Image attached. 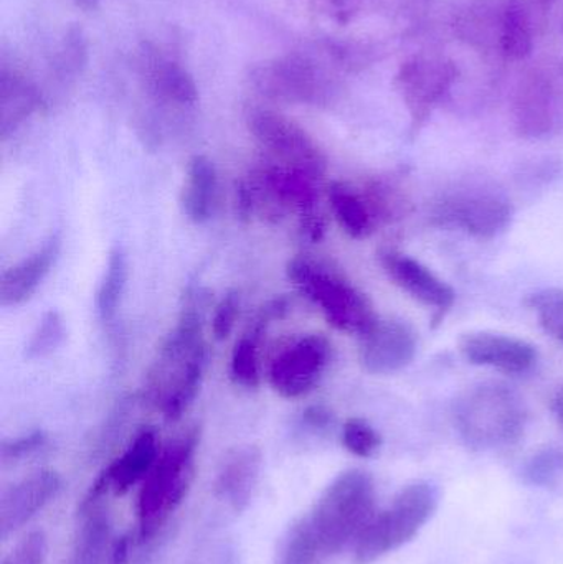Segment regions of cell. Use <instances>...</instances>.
<instances>
[{
    "label": "cell",
    "mask_w": 563,
    "mask_h": 564,
    "mask_svg": "<svg viewBox=\"0 0 563 564\" xmlns=\"http://www.w3.org/2000/svg\"><path fill=\"white\" fill-rule=\"evenodd\" d=\"M62 490V477L40 469L3 490L0 497V539L7 540L42 512Z\"/></svg>",
    "instance_id": "obj_12"
},
{
    "label": "cell",
    "mask_w": 563,
    "mask_h": 564,
    "mask_svg": "<svg viewBox=\"0 0 563 564\" xmlns=\"http://www.w3.org/2000/svg\"><path fill=\"white\" fill-rule=\"evenodd\" d=\"M327 560L306 519L301 517L284 535L274 564H326Z\"/></svg>",
    "instance_id": "obj_23"
},
{
    "label": "cell",
    "mask_w": 563,
    "mask_h": 564,
    "mask_svg": "<svg viewBox=\"0 0 563 564\" xmlns=\"http://www.w3.org/2000/svg\"><path fill=\"white\" fill-rule=\"evenodd\" d=\"M331 351V341L323 334L293 338L271 358L268 367L271 388L284 400L307 397L326 373Z\"/></svg>",
    "instance_id": "obj_9"
},
{
    "label": "cell",
    "mask_w": 563,
    "mask_h": 564,
    "mask_svg": "<svg viewBox=\"0 0 563 564\" xmlns=\"http://www.w3.org/2000/svg\"><path fill=\"white\" fill-rule=\"evenodd\" d=\"M208 365L201 305L192 299L159 348L145 380V397L169 423L181 420L194 404Z\"/></svg>",
    "instance_id": "obj_1"
},
{
    "label": "cell",
    "mask_w": 563,
    "mask_h": 564,
    "mask_svg": "<svg viewBox=\"0 0 563 564\" xmlns=\"http://www.w3.org/2000/svg\"><path fill=\"white\" fill-rule=\"evenodd\" d=\"M382 267L387 276L393 284L412 295L415 301L422 302L426 307H433L440 314L450 311L455 304L456 292L448 282L436 276L430 268L407 254L389 253L382 254Z\"/></svg>",
    "instance_id": "obj_14"
},
{
    "label": "cell",
    "mask_w": 563,
    "mask_h": 564,
    "mask_svg": "<svg viewBox=\"0 0 563 564\" xmlns=\"http://www.w3.org/2000/svg\"><path fill=\"white\" fill-rule=\"evenodd\" d=\"M62 250L58 235H52L39 250L3 271L0 278V305L19 307L33 297L55 267Z\"/></svg>",
    "instance_id": "obj_15"
},
{
    "label": "cell",
    "mask_w": 563,
    "mask_h": 564,
    "mask_svg": "<svg viewBox=\"0 0 563 564\" xmlns=\"http://www.w3.org/2000/svg\"><path fill=\"white\" fill-rule=\"evenodd\" d=\"M201 444L197 427L162 447L151 473L142 480L138 497V533L142 542H155L181 509L195 479V457Z\"/></svg>",
    "instance_id": "obj_2"
},
{
    "label": "cell",
    "mask_w": 563,
    "mask_h": 564,
    "mask_svg": "<svg viewBox=\"0 0 563 564\" xmlns=\"http://www.w3.org/2000/svg\"><path fill=\"white\" fill-rule=\"evenodd\" d=\"M376 509L372 477L360 469L339 474L307 513V525L327 558L356 543Z\"/></svg>",
    "instance_id": "obj_4"
},
{
    "label": "cell",
    "mask_w": 563,
    "mask_h": 564,
    "mask_svg": "<svg viewBox=\"0 0 563 564\" xmlns=\"http://www.w3.org/2000/svg\"><path fill=\"white\" fill-rule=\"evenodd\" d=\"M286 274L294 288L320 307L327 324L336 330L360 337L379 318L369 297L323 261L310 257L293 258L288 263Z\"/></svg>",
    "instance_id": "obj_5"
},
{
    "label": "cell",
    "mask_w": 563,
    "mask_h": 564,
    "mask_svg": "<svg viewBox=\"0 0 563 564\" xmlns=\"http://www.w3.org/2000/svg\"><path fill=\"white\" fill-rule=\"evenodd\" d=\"M304 421L314 430H327L333 423V414L323 406H311L304 413Z\"/></svg>",
    "instance_id": "obj_33"
},
{
    "label": "cell",
    "mask_w": 563,
    "mask_h": 564,
    "mask_svg": "<svg viewBox=\"0 0 563 564\" xmlns=\"http://www.w3.org/2000/svg\"><path fill=\"white\" fill-rule=\"evenodd\" d=\"M453 414L459 436L475 451L512 446L528 424V411L518 391L496 381L468 388L456 401Z\"/></svg>",
    "instance_id": "obj_3"
},
{
    "label": "cell",
    "mask_w": 563,
    "mask_h": 564,
    "mask_svg": "<svg viewBox=\"0 0 563 564\" xmlns=\"http://www.w3.org/2000/svg\"><path fill=\"white\" fill-rule=\"evenodd\" d=\"M46 434L43 431H32V433L23 434V436L15 437V440H6L0 444V460L3 466L7 464H15L22 460L23 457L32 456L36 451L45 446Z\"/></svg>",
    "instance_id": "obj_30"
},
{
    "label": "cell",
    "mask_w": 563,
    "mask_h": 564,
    "mask_svg": "<svg viewBox=\"0 0 563 564\" xmlns=\"http://www.w3.org/2000/svg\"><path fill=\"white\" fill-rule=\"evenodd\" d=\"M46 539L42 532H32L6 556L2 564H45Z\"/></svg>",
    "instance_id": "obj_31"
},
{
    "label": "cell",
    "mask_w": 563,
    "mask_h": 564,
    "mask_svg": "<svg viewBox=\"0 0 563 564\" xmlns=\"http://www.w3.org/2000/svg\"><path fill=\"white\" fill-rule=\"evenodd\" d=\"M459 350L469 364L495 368L506 375L528 373L538 364L534 345L495 332L466 334L459 340Z\"/></svg>",
    "instance_id": "obj_13"
},
{
    "label": "cell",
    "mask_w": 563,
    "mask_h": 564,
    "mask_svg": "<svg viewBox=\"0 0 563 564\" xmlns=\"http://www.w3.org/2000/svg\"><path fill=\"white\" fill-rule=\"evenodd\" d=\"M250 129L278 164L321 178L326 174V158L304 129L284 116L271 111L255 112Z\"/></svg>",
    "instance_id": "obj_10"
},
{
    "label": "cell",
    "mask_w": 563,
    "mask_h": 564,
    "mask_svg": "<svg viewBox=\"0 0 563 564\" xmlns=\"http://www.w3.org/2000/svg\"><path fill=\"white\" fill-rule=\"evenodd\" d=\"M524 477L534 486L557 484L563 477V451L548 447L535 453L526 464Z\"/></svg>",
    "instance_id": "obj_27"
},
{
    "label": "cell",
    "mask_w": 563,
    "mask_h": 564,
    "mask_svg": "<svg viewBox=\"0 0 563 564\" xmlns=\"http://www.w3.org/2000/svg\"><path fill=\"white\" fill-rule=\"evenodd\" d=\"M317 181L320 178L306 172L278 162L257 169L250 177L245 178L253 198L255 215L270 221H280L291 212L300 220L317 214Z\"/></svg>",
    "instance_id": "obj_8"
},
{
    "label": "cell",
    "mask_w": 563,
    "mask_h": 564,
    "mask_svg": "<svg viewBox=\"0 0 563 564\" xmlns=\"http://www.w3.org/2000/svg\"><path fill=\"white\" fill-rule=\"evenodd\" d=\"M343 444L357 457H372L382 446V437L372 424L362 417H350L343 426Z\"/></svg>",
    "instance_id": "obj_26"
},
{
    "label": "cell",
    "mask_w": 563,
    "mask_h": 564,
    "mask_svg": "<svg viewBox=\"0 0 563 564\" xmlns=\"http://www.w3.org/2000/svg\"><path fill=\"white\" fill-rule=\"evenodd\" d=\"M65 338V325L62 315L56 311H48L33 330L25 348V357L30 360L48 357L53 351L58 350Z\"/></svg>",
    "instance_id": "obj_24"
},
{
    "label": "cell",
    "mask_w": 563,
    "mask_h": 564,
    "mask_svg": "<svg viewBox=\"0 0 563 564\" xmlns=\"http://www.w3.org/2000/svg\"><path fill=\"white\" fill-rule=\"evenodd\" d=\"M526 305L538 312L542 327L563 344V291L544 289L526 299Z\"/></svg>",
    "instance_id": "obj_25"
},
{
    "label": "cell",
    "mask_w": 563,
    "mask_h": 564,
    "mask_svg": "<svg viewBox=\"0 0 563 564\" xmlns=\"http://www.w3.org/2000/svg\"><path fill=\"white\" fill-rule=\"evenodd\" d=\"M359 340L360 365L372 375H392L409 367L419 345L413 328L393 318H377Z\"/></svg>",
    "instance_id": "obj_11"
},
{
    "label": "cell",
    "mask_w": 563,
    "mask_h": 564,
    "mask_svg": "<svg viewBox=\"0 0 563 564\" xmlns=\"http://www.w3.org/2000/svg\"><path fill=\"white\" fill-rule=\"evenodd\" d=\"M159 89L162 95L178 105H192L197 101V88H195L194 79L174 66L162 72L161 78H159Z\"/></svg>",
    "instance_id": "obj_28"
},
{
    "label": "cell",
    "mask_w": 563,
    "mask_h": 564,
    "mask_svg": "<svg viewBox=\"0 0 563 564\" xmlns=\"http://www.w3.org/2000/svg\"><path fill=\"white\" fill-rule=\"evenodd\" d=\"M506 42H508L509 52L518 56H522L531 50V36H529L528 29H526V23L522 22L521 15L512 13V15L509 17Z\"/></svg>",
    "instance_id": "obj_32"
},
{
    "label": "cell",
    "mask_w": 563,
    "mask_h": 564,
    "mask_svg": "<svg viewBox=\"0 0 563 564\" xmlns=\"http://www.w3.org/2000/svg\"><path fill=\"white\" fill-rule=\"evenodd\" d=\"M161 451L158 430L152 426L142 427L124 453L102 469L111 486V494L124 496L132 487L142 484L159 459Z\"/></svg>",
    "instance_id": "obj_17"
},
{
    "label": "cell",
    "mask_w": 563,
    "mask_h": 564,
    "mask_svg": "<svg viewBox=\"0 0 563 564\" xmlns=\"http://www.w3.org/2000/svg\"><path fill=\"white\" fill-rule=\"evenodd\" d=\"M218 202V174L214 162L205 155H194L185 171L181 205L185 217L204 225L214 217Z\"/></svg>",
    "instance_id": "obj_18"
},
{
    "label": "cell",
    "mask_w": 563,
    "mask_h": 564,
    "mask_svg": "<svg viewBox=\"0 0 563 564\" xmlns=\"http://www.w3.org/2000/svg\"><path fill=\"white\" fill-rule=\"evenodd\" d=\"M261 473V453L248 446L234 451L221 464L215 480V496L235 513L245 512L253 499Z\"/></svg>",
    "instance_id": "obj_16"
},
{
    "label": "cell",
    "mask_w": 563,
    "mask_h": 564,
    "mask_svg": "<svg viewBox=\"0 0 563 564\" xmlns=\"http://www.w3.org/2000/svg\"><path fill=\"white\" fill-rule=\"evenodd\" d=\"M240 294L237 291L227 292L218 302L212 317V334L215 340L224 341L230 337L240 315Z\"/></svg>",
    "instance_id": "obj_29"
},
{
    "label": "cell",
    "mask_w": 563,
    "mask_h": 564,
    "mask_svg": "<svg viewBox=\"0 0 563 564\" xmlns=\"http://www.w3.org/2000/svg\"><path fill=\"white\" fill-rule=\"evenodd\" d=\"M128 278V254H126L124 248L116 245L109 251L108 263H106L105 273L99 282L98 292H96V308H98L99 318L102 322L115 321L116 314L121 307L122 297H124Z\"/></svg>",
    "instance_id": "obj_22"
},
{
    "label": "cell",
    "mask_w": 563,
    "mask_h": 564,
    "mask_svg": "<svg viewBox=\"0 0 563 564\" xmlns=\"http://www.w3.org/2000/svg\"><path fill=\"white\" fill-rule=\"evenodd\" d=\"M277 317H280V314L274 311V305L268 304L258 315L257 321L250 325L247 334L241 335L240 340L235 344L230 360V377L235 384H240V387L248 388V390L260 387L261 335H263L267 325Z\"/></svg>",
    "instance_id": "obj_21"
},
{
    "label": "cell",
    "mask_w": 563,
    "mask_h": 564,
    "mask_svg": "<svg viewBox=\"0 0 563 564\" xmlns=\"http://www.w3.org/2000/svg\"><path fill=\"white\" fill-rule=\"evenodd\" d=\"M512 217L511 200L492 185L479 182L450 188L433 202L430 210L436 227L459 230L478 240H492L505 234Z\"/></svg>",
    "instance_id": "obj_7"
},
{
    "label": "cell",
    "mask_w": 563,
    "mask_h": 564,
    "mask_svg": "<svg viewBox=\"0 0 563 564\" xmlns=\"http://www.w3.org/2000/svg\"><path fill=\"white\" fill-rule=\"evenodd\" d=\"M99 0H76V6L83 10H91L98 6Z\"/></svg>",
    "instance_id": "obj_35"
},
{
    "label": "cell",
    "mask_w": 563,
    "mask_h": 564,
    "mask_svg": "<svg viewBox=\"0 0 563 564\" xmlns=\"http://www.w3.org/2000/svg\"><path fill=\"white\" fill-rule=\"evenodd\" d=\"M327 200L337 224L354 240L369 238L380 227L364 188L354 187L347 182H331Z\"/></svg>",
    "instance_id": "obj_19"
},
{
    "label": "cell",
    "mask_w": 563,
    "mask_h": 564,
    "mask_svg": "<svg viewBox=\"0 0 563 564\" xmlns=\"http://www.w3.org/2000/svg\"><path fill=\"white\" fill-rule=\"evenodd\" d=\"M551 410L554 416L557 417L559 423L563 426V384L555 391L551 401Z\"/></svg>",
    "instance_id": "obj_34"
},
{
    "label": "cell",
    "mask_w": 563,
    "mask_h": 564,
    "mask_svg": "<svg viewBox=\"0 0 563 564\" xmlns=\"http://www.w3.org/2000/svg\"><path fill=\"white\" fill-rule=\"evenodd\" d=\"M79 525L66 564H102L111 542V517L105 503L78 513Z\"/></svg>",
    "instance_id": "obj_20"
},
{
    "label": "cell",
    "mask_w": 563,
    "mask_h": 564,
    "mask_svg": "<svg viewBox=\"0 0 563 564\" xmlns=\"http://www.w3.org/2000/svg\"><path fill=\"white\" fill-rule=\"evenodd\" d=\"M439 507V492L429 482L400 490L382 512L373 513L354 543V562L372 564L412 542Z\"/></svg>",
    "instance_id": "obj_6"
}]
</instances>
